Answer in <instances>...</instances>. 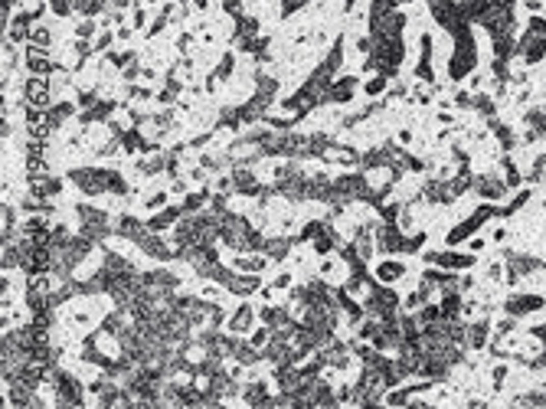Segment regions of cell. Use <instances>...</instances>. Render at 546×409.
<instances>
[{
  "label": "cell",
  "instance_id": "6da1fadb",
  "mask_svg": "<svg viewBox=\"0 0 546 409\" xmlns=\"http://www.w3.org/2000/svg\"><path fill=\"white\" fill-rule=\"evenodd\" d=\"M402 272H405V268L399 265V262H383V265H379V279H383V282H396V279H402Z\"/></svg>",
  "mask_w": 546,
  "mask_h": 409
},
{
  "label": "cell",
  "instance_id": "7a4b0ae2",
  "mask_svg": "<svg viewBox=\"0 0 546 409\" xmlns=\"http://www.w3.org/2000/svg\"><path fill=\"white\" fill-rule=\"evenodd\" d=\"M249 324H252V308H242V311H236V314H232L229 331H245Z\"/></svg>",
  "mask_w": 546,
  "mask_h": 409
},
{
  "label": "cell",
  "instance_id": "3957f363",
  "mask_svg": "<svg viewBox=\"0 0 546 409\" xmlns=\"http://www.w3.org/2000/svg\"><path fill=\"white\" fill-rule=\"evenodd\" d=\"M350 92H353V79H344V82H337V86H334L331 95L337 98V102H344V98H350Z\"/></svg>",
  "mask_w": 546,
  "mask_h": 409
},
{
  "label": "cell",
  "instance_id": "277c9868",
  "mask_svg": "<svg viewBox=\"0 0 546 409\" xmlns=\"http://www.w3.org/2000/svg\"><path fill=\"white\" fill-rule=\"evenodd\" d=\"M174 216H177V210H167V213H160V216H154L151 220V229L157 233V229H163V226H170L174 223Z\"/></svg>",
  "mask_w": 546,
  "mask_h": 409
},
{
  "label": "cell",
  "instance_id": "5b68a950",
  "mask_svg": "<svg viewBox=\"0 0 546 409\" xmlns=\"http://www.w3.org/2000/svg\"><path fill=\"white\" fill-rule=\"evenodd\" d=\"M484 337H487V324H474V328H471V344L481 347V344H484Z\"/></svg>",
  "mask_w": 546,
  "mask_h": 409
},
{
  "label": "cell",
  "instance_id": "8992f818",
  "mask_svg": "<svg viewBox=\"0 0 546 409\" xmlns=\"http://www.w3.org/2000/svg\"><path fill=\"white\" fill-rule=\"evenodd\" d=\"M49 7H52V13H59V17L69 13V0H49Z\"/></svg>",
  "mask_w": 546,
  "mask_h": 409
},
{
  "label": "cell",
  "instance_id": "52a82bcc",
  "mask_svg": "<svg viewBox=\"0 0 546 409\" xmlns=\"http://www.w3.org/2000/svg\"><path fill=\"white\" fill-rule=\"evenodd\" d=\"M376 92H383V75H379V79H370V82H366V95H376Z\"/></svg>",
  "mask_w": 546,
  "mask_h": 409
}]
</instances>
